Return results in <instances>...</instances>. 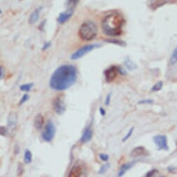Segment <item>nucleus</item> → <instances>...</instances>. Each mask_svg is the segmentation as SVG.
Instances as JSON below:
<instances>
[{
    "mask_svg": "<svg viewBox=\"0 0 177 177\" xmlns=\"http://www.w3.org/2000/svg\"><path fill=\"white\" fill-rule=\"evenodd\" d=\"M77 78V70L72 64H64L56 69L50 80L51 89L64 91L75 83Z\"/></svg>",
    "mask_w": 177,
    "mask_h": 177,
    "instance_id": "f257e3e1",
    "label": "nucleus"
},
{
    "mask_svg": "<svg viewBox=\"0 0 177 177\" xmlns=\"http://www.w3.org/2000/svg\"><path fill=\"white\" fill-rule=\"evenodd\" d=\"M124 18L120 13H112L103 19L101 27L105 34L109 36H119L123 33Z\"/></svg>",
    "mask_w": 177,
    "mask_h": 177,
    "instance_id": "f03ea898",
    "label": "nucleus"
},
{
    "mask_svg": "<svg viewBox=\"0 0 177 177\" xmlns=\"http://www.w3.org/2000/svg\"><path fill=\"white\" fill-rule=\"evenodd\" d=\"M80 39L84 41H92L96 37L98 28L96 24L92 21H86L82 24L79 30Z\"/></svg>",
    "mask_w": 177,
    "mask_h": 177,
    "instance_id": "7ed1b4c3",
    "label": "nucleus"
},
{
    "mask_svg": "<svg viewBox=\"0 0 177 177\" xmlns=\"http://www.w3.org/2000/svg\"><path fill=\"white\" fill-rule=\"evenodd\" d=\"M100 46L99 44H89V45H86L80 49H78L77 51H75V52L72 54L71 55V59L72 60H77L79 59L80 58L87 54L88 52H90L91 51L95 50L96 48H100Z\"/></svg>",
    "mask_w": 177,
    "mask_h": 177,
    "instance_id": "20e7f679",
    "label": "nucleus"
},
{
    "mask_svg": "<svg viewBox=\"0 0 177 177\" xmlns=\"http://www.w3.org/2000/svg\"><path fill=\"white\" fill-rule=\"evenodd\" d=\"M55 132L56 128L55 125L51 121H49L45 125L43 132L42 133L43 140L48 142H51L55 135Z\"/></svg>",
    "mask_w": 177,
    "mask_h": 177,
    "instance_id": "39448f33",
    "label": "nucleus"
},
{
    "mask_svg": "<svg viewBox=\"0 0 177 177\" xmlns=\"http://www.w3.org/2000/svg\"><path fill=\"white\" fill-rule=\"evenodd\" d=\"M154 144L156 145L158 151L164 150V151H169V148L167 144V137L163 135H158L153 137Z\"/></svg>",
    "mask_w": 177,
    "mask_h": 177,
    "instance_id": "423d86ee",
    "label": "nucleus"
},
{
    "mask_svg": "<svg viewBox=\"0 0 177 177\" xmlns=\"http://www.w3.org/2000/svg\"><path fill=\"white\" fill-rule=\"evenodd\" d=\"M54 110L57 115H61L66 111V104L64 103V97L62 96H58L53 101Z\"/></svg>",
    "mask_w": 177,
    "mask_h": 177,
    "instance_id": "0eeeda50",
    "label": "nucleus"
},
{
    "mask_svg": "<svg viewBox=\"0 0 177 177\" xmlns=\"http://www.w3.org/2000/svg\"><path fill=\"white\" fill-rule=\"evenodd\" d=\"M119 73L118 71V66H109L108 68H107L104 72L105 79L107 82H112L114 81Z\"/></svg>",
    "mask_w": 177,
    "mask_h": 177,
    "instance_id": "6e6552de",
    "label": "nucleus"
},
{
    "mask_svg": "<svg viewBox=\"0 0 177 177\" xmlns=\"http://www.w3.org/2000/svg\"><path fill=\"white\" fill-rule=\"evenodd\" d=\"M17 124V115L15 112H11L8 114L7 117V128L11 133L15 131Z\"/></svg>",
    "mask_w": 177,
    "mask_h": 177,
    "instance_id": "1a4fd4ad",
    "label": "nucleus"
},
{
    "mask_svg": "<svg viewBox=\"0 0 177 177\" xmlns=\"http://www.w3.org/2000/svg\"><path fill=\"white\" fill-rule=\"evenodd\" d=\"M173 0H148L147 6L150 9L156 11L165 4L172 3Z\"/></svg>",
    "mask_w": 177,
    "mask_h": 177,
    "instance_id": "9d476101",
    "label": "nucleus"
},
{
    "mask_svg": "<svg viewBox=\"0 0 177 177\" xmlns=\"http://www.w3.org/2000/svg\"><path fill=\"white\" fill-rule=\"evenodd\" d=\"M93 137V130L91 125H88L84 130L82 135L80 137V142L82 143H87L92 139Z\"/></svg>",
    "mask_w": 177,
    "mask_h": 177,
    "instance_id": "9b49d317",
    "label": "nucleus"
},
{
    "mask_svg": "<svg viewBox=\"0 0 177 177\" xmlns=\"http://www.w3.org/2000/svg\"><path fill=\"white\" fill-rule=\"evenodd\" d=\"M149 155V151L144 147H137L133 149L131 153V156L133 158H138L142 156H148Z\"/></svg>",
    "mask_w": 177,
    "mask_h": 177,
    "instance_id": "f8f14e48",
    "label": "nucleus"
},
{
    "mask_svg": "<svg viewBox=\"0 0 177 177\" xmlns=\"http://www.w3.org/2000/svg\"><path fill=\"white\" fill-rule=\"evenodd\" d=\"M73 14V9H68V11L62 12L60 13L59 17H58L57 21L60 24H64L66 22L68 21V20L72 17Z\"/></svg>",
    "mask_w": 177,
    "mask_h": 177,
    "instance_id": "ddd939ff",
    "label": "nucleus"
},
{
    "mask_svg": "<svg viewBox=\"0 0 177 177\" xmlns=\"http://www.w3.org/2000/svg\"><path fill=\"white\" fill-rule=\"evenodd\" d=\"M43 7L42 6H40V7L36 8V9L31 13V14L30 16V19H29V22L31 24H33L36 23L37 21H39L40 15H41V13L42 11Z\"/></svg>",
    "mask_w": 177,
    "mask_h": 177,
    "instance_id": "4468645a",
    "label": "nucleus"
},
{
    "mask_svg": "<svg viewBox=\"0 0 177 177\" xmlns=\"http://www.w3.org/2000/svg\"><path fill=\"white\" fill-rule=\"evenodd\" d=\"M137 162V160H133L131 162L125 163V164L123 165L122 167H121L119 172L118 173V177H122L124 175L125 172L128 171L129 169H131L132 167H133L134 165L136 164V163Z\"/></svg>",
    "mask_w": 177,
    "mask_h": 177,
    "instance_id": "2eb2a0df",
    "label": "nucleus"
},
{
    "mask_svg": "<svg viewBox=\"0 0 177 177\" xmlns=\"http://www.w3.org/2000/svg\"><path fill=\"white\" fill-rule=\"evenodd\" d=\"M82 168L79 165H73L68 174V177H82Z\"/></svg>",
    "mask_w": 177,
    "mask_h": 177,
    "instance_id": "dca6fc26",
    "label": "nucleus"
},
{
    "mask_svg": "<svg viewBox=\"0 0 177 177\" xmlns=\"http://www.w3.org/2000/svg\"><path fill=\"white\" fill-rule=\"evenodd\" d=\"M45 119L43 116L41 114H38V115L35 116L34 121H33V124H34V126L37 130H41L44 125Z\"/></svg>",
    "mask_w": 177,
    "mask_h": 177,
    "instance_id": "f3484780",
    "label": "nucleus"
},
{
    "mask_svg": "<svg viewBox=\"0 0 177 177\" xmlns=\"http://www.w3.org/2000/svg\"><path fill=\"white\" fill-rule=\"evenodd\" d=\"M124 64L125 67H126L129 71H134L135 69L137 68V65L132 61L129 57L125 58L124 61Z\"/></svg>",
    "mask_w": 177,
    "mask_h": 177,
    "instance_id": "a211bd4d",
    "label": "nucleus"
},
{
    "mask_svg": "<svg viewBox=\"0 0 177 177\" xmlns=\"http://www.w3.org/2000/svg\"><path fill=\"white\" fill-rule=\"evenodd\" d=\"M169 64L170 66H173L177 64V46H176V48H174V50H173V52H172L171 56H170Z\"/></svg>",
    "mask_w": 177,
    "mask_h": 177,
    "instance_id": "6ab92c4d",
    "label": "nucleus"
},
{
    "mask_svg": "<svg viewBox=\"0 0 177 177\" xmlns=\"http://www.w3.org/2000/svg\"><path fill=\"white\" fill-rule=\"evenodd\" d=\"M24 161L26 164H30L32 161V153L29 149H27L24 152Z\"/></svg>",
    "mask_w": 177,
    "mask_h": 177,
    "instance_id": "aec40b11",
    "label": "nucleus"
},
{
    "mask_svg": "<svg viewBox=\"0 0 177 177\" xmlns=\"http://www.w3.org/2000/svg\"><path fill=\"white\" fill-rule=\"evenodd\" d=\"M80 0H67L66 4L68 9H73V8L77 5Z\"/></svg>",
    "mask_w": 177,
    "mask_h": 177,
    "instance_id": "412c9836",
    "label": "nucleus"
},
{
    "mask_svg": "<svg viewBox=\"0 0 177 177\" xmlns=\"http://www.w3.org/2000/svg\"><path fill=\"white\" fill-rule=\"evenodd\" d=\"M109 167H110V164L109 163H105V165L100 167L98 173L99 174H105L107 172V170L109 169Z\"/></svg>",
    "mask_w": 177,
    "mask_h": 177,
    "instance_id": "4be33fe9",
    "label": "nucleus"
},
{
    "mask_svg": "<svg viewBox=\"0 0 177 177\" xmlns=\"http://www.w3.org/2000/svg\"><path fill=\"white\" fill-rule=\"evenodd\" d=\"M163 86V82L162 81H160L157 82L155 84L153 85V87L151 88V91H153V92H156V91H158L162 89Z\"/></svg>",
    "mask_w": 177,
    "mask_h": 177,
    "instance_id": "5701e85b",
    "label": "nucleus"
},
{
    "mask_svg": "<svg viewBox=\"0 0 177 177\" xmlns=\"http://www.w3.org/2000/svg\"><path fill=\"white\" fill-rule=\"evenodd\" d=\"M33 85V84L32 83L22 84V85H21V87H20V89H21V90L22 91H26V92H28V91H30L31 89V88H32Z\"/></svg>",
    "mask_w": 177,
    "mask_h": 177,
    "instance_id": "b1692460",
    "label": "nucleus"
},
{
    "mask_svg": "<svg viewBox=\"0 0 177 177\" xmlns=\"http://www.w3.org/2000/svg\"><path fill=\"white\" fill-rule=\"evenodd\" d=\"M133 131H134V127H132L130 129V131L128 132V133L126 134V135H125V136L123 138V140H122L123 142H126V141L128 140V139L131 137L132 134L133 133Z\"/></svg>",
    "mask_w": 177,
    "mask_h": 177,
    "instance_id": "393cba45",
    "label": "nucleus"
},
{
    "mask_svg": "<svg viewBox=\"0 0 177 177\" xmlns=\"http://www.w3.org/2000/svg\"><path fill=\"white\" fill-rule=\"evenodd\" d=\"M106 41L109 42V43H114V44H116V45H119V46H125V43L124 42L119 41V40H115V39L107 40V41Z\"/></svg>",
    "mask_w": 177,
    "mask_h": 177,
    "instance_id": "a878e982",
    "label": "nucleus"
},
{
    "mask_svg": "<svg viewBox=\"0 0 177 177\" xmlns=\"http://www.w3.org/2000/svg\"><path fill=\"white\" fill-rule=\"evenodd\" d=\"M8 132V130L7 128L4 126H0V135L6 136Z\"/></svg>",
    "mask_w": 177,
    "mask_h": 177,
    "instance_id": "bb28decb",
    "label": "nucleus"
},
{
    "mask_svg": "<svg viewBox=\"0 0 177 177\" xmlns=\"http://www.w3.org/2000/svg\"><path fill=\"white\" fill-rule=\"evenodd\" d=\"M153 103V100L151 99H143L138 102V104L140 105H145V104H151Z\"/></svg>",
    "mask_w": 177,
    "mask_h": 177,
    "instance_id": "cd10ccee",
    "label": "nucleus"
},
{
    "mask_svg": "<svg viewBox=\"0 0 177 177\" xmlns=\"http://www.w3.org/2000/svg\"><path fill=\"white\" fill-rule=\"evenodd\" d=\"M29 98H30V96H29L28 94H24V95L21 98V100H20L19 105H22L23 103H24L27 101Z\"/></svg>",
    "mask_w": 177,
    "mask_h": 177,
    "instance_id": "c85d7f7f",
    "label": "nucleus"
},
{
    "mask_svg": "<svg viewBox=\"0 0 177 177\" xmlns=\"http://www.w3.org/2000/svg\"><path fill=\"white\" fill-rule=\"evenodd\" d=\"M99 158L101 160L103 161H105V162H106L109 160V156L107 155V154H105V153H100L99 154Z\"/></svg>",
    "mask_w": 177,
    "mask_h": 177,
    "instance_id": "c756f323",
    "label": "nucleus"
},
{
    "mask_svg": "<svg viewBox=\"0 0 177 177\" xmlns=\"http://www.w3.org/2000/svg\"><path fill=\"white\" fill-rule=\"evenodd\" d=\"M157 172H158V170L156 169H151V171L147 172L146 176H145L144 177H153L154 176V174H155Z\"/></svg>",
    "mask_w": 177,
    "mask_h": 177,
    "instance_id": "7c9ffc66",
    "label": "nucleus"
},
{
    "mask_svg": "<svg viewBox=\"0 0 177 177\" xmlns=\"http://www.w3.org/2000/svg\"><path fill=\"white\" fill-rule=\"evenodd\" d=\"M111 97H112V93H109L108 95L107 96L106 98H105V104L107 105V106H108L110 103V101H111Z\"/></svg>",
    "mask_w": 177,
    "mask_h": 177,
    "instance_id": "2f4dec72",
    "label": "nucleus"
},
{
    "mask_svg": "<svg viewBox=\"0 0 177 177\" xmlns=\"http://www.w3.org/2000/svg\"><path fill=\"white\" fill-rule=\"evenodd\" d=\"M5 75V69L3 66H0V80H2Z\"/></svg>",
    "mask_w": 177,
    "mask_h": 177,
    "instance_id": "473e14b6",
    "label": "nucleus"
},
{
    "mask_svg": "<svg viewBox=\"0 0 177 177\" xmlns=\"http://www.w3.org/2000/svg\"><path fill=\"white\" fill-rule=\"evenodd\" d=\"M50 46H51V43L50 42H46V43H45L44 45H43V46L42 50H46L47 49H48L49 48H50Z\"/></svg>",
    "mask_w": 177,
    "mask_h": 177,
    "instance_id": "72a5a7b5",
    "label": "nucleus"
},
{
    "mask_svg": "<svg viewBox=\"0 0 177 177\" xmlns=\"http://www.w3.org/2000/svg\"><path fill=\"white\" fill-rule=\"evenodd\" d=\"M118 71L119 73L122 74L123 75H125L127 74V72L125 71L124 68H122V67H118Z\"/></svg>",
    "mask_w": 177,
    "mask_h": 177,
    "instance_id": "f704fd0d",
    "label": "nucleus"
},
{
    "mask_svg": "<svg viewBox=\"0 0 177 177\" xmlns=\"http://www.w3.org/2000/svg\"><path fill=\"white\" fill-rule=\"evenodd\" d=\"M99 112H100V115H101L103 116L106 115V111H105V109L103 108V107H100Z\"/></svg>",
    "mask_w": 177,
    "mask_h": 177,
    "instance_id": "c9c22d12",
    "label": "nucleus"
},
{
    "mask_svg": "<svg viewBox=\"0 0 177 177\" xmlns=\"http://www.w3.org/2000/svg\"><path fill=\"white\" fill-rule=\"evenodd\" d=\"M2 13V10H1V8H0V14H1Z\"/></svg>",
    "mask_w": 177,
    "mask_h": 177,
    "instance_id": "e433bc0d",
    "label": "nucleus"
},
{
    "mask_svg": "<svg viewBox=\"0 0 177 177\" xmlns=\"http://www.w3.org/2000/svg\"><path fill=\"white\" fill-rule=\"evenodd\" d=\"M160 177H165V176H160Z\"/></svg>",
    "mask_w": 177,
    "mask_h": 177,
    "instance_id": "4c0bfd02",
    "label": "nucleus"
},
{
    "mask_svg": "<svg viewBox=\"0 0 177 177\" xmlns=\"http://www.w3.org/2000/svg\"><path fill=\"white\" fill-rule=\"evenodd\" d=\"M153 177H154V176H153Z\"/></svg>",
    "mask_w": 177,
    "mask_h": 177,
    "instance_id": "58836bf2",
    "label": "nucleus"
}]
</instances>
